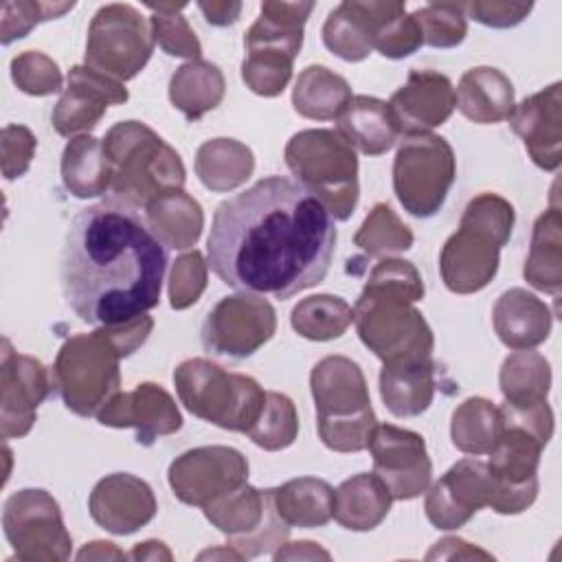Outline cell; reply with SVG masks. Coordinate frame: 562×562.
Instances as JSON below:
<instances>
[{
  "label": "cell",
  "instance_id": "obj_24",
  "mask_svg": "<svg viewBox=\"0 0 562 562\" xmlns=\"http://www.w3.org/2000/svg\"><path fill=\"white\" fill-rule=\"evenodd\" d=\"M562 83L555 81L544 90L527 97L509 114L512 130L522 138L531 160L544 169L555 171L562 162Z\"/></svg>",
  "mask_w": 562,
  "mask_h": 562
},
{
  "label": "cell",
  "instance_id": "obj_17",
  "mask_svg": "<svg viewBox=\"0 0 562 562\" xmlns=\"http://www.w3.org/2000/svg\"><path fill=\"white\" fill-rule=\"evenodd\" d=\"M373 472L384 481L393 501L424 494L432 479V463L419 432L393 424H378L369 439Z\"/></svg>",
  "mask_w": 562,
  "mask_h": 562
},
{
  "label": "cell",
  "instance_id": "obj_47",
  "mask_svg": "<svg viewBox=\"0 0 562 562\" xmlns=\"http://www.w3.org/2000/svg\"><path fill=\"white\" fill-rule=\"evenodd\" d=\"M424 44L432 48H452L465 40L468 20L463 2H430L413 11Z\"/></svg>",
  "mask_w": 562,
  "mask_h": 562
},
{
  "label": "cell",
  "instance_id": "obj_46",
  "mask_svg": "<svg viewBox=\"0 0 562 562\" xmlns=\"http://www.w3.org/2000/svg\"><path fill=\"white\" fill-rule=\"evenodd\" d=\"M294 57L279 50H246L241 61V81L259 97H277L292 79Z\"/></svg>",
  "mask_w": 562,
  "mask_h": 562
},
{
  "label": "cell",
  "instance_id": "obj_42",
  "mask_svg": "<svg viewBox=\"0 0 562 562\" xmlns=\"http://www.w3.org/2000/svg\"><path fill=\"white\" fill-rule=\"evenodd\" d=\"M422 44V29L415 15L406 13V4L384 0L373 26L371 46L389 59H404L417 53Z\"/></svg>",
  "mask_w": 562,
  "mask_h": 562
},
{
  "label": "cell",
  "instance_id": "obj_39",
  "mask_svg": "<svg viewBox=\"0 0 562 562\" xmlns=\"http://www.w3.org/2000/svg\"><path fill=\"white\" fill-rule=\"evenodd\" d=\"M503 432L501 408L485 397H468L450 419V439L457 450L481 457L490 454Z\"/></svg>",
  "mask_w": 562,
  "mask_h": 562
},
{
  "label": "cell",
  "instance_id": "obj_20",
  "mask_svg": "<svg viewBox=\"0 0 562 562\" xmlns=\"http://www.w3.org/2000/svg\"><path fill=\"white\" fill-rule=\"evenodd\" d=\"M127 90L121 81L77 64L68 70V83L53 110V127L61 136L90 132L105 116L108 105L127 101Z\"/></svg>",
  "mask_w": 562,
  "mask_h": 562
},
{
  "label": "cell",
  "instance_id": "obj_38",
  "mask_svg": "<svg viewBox=\"0 0 562 562\" xmlns=\"http://www.w3.org/2000/svg\"><path fill=\"white\" fill-rule=\"evenodd\" d=\"M498 384L509 406L542 404L551 389V364L538 351H514L501 364Z\"/></svg>",
  "mask_w": 562,
  "mask_h": 562
},
{
  "label": "cell",
  "instance_id": "obj_29",
  "mask_svg": "<svg viewBox=\"0 0 562 562\" xmlns=\"http://www.w3.org/2000/svg\"><path fill=\"white\" fill-rule=\"evenodd\" d=\"M314 11V2H261L259 18L246 31V50H279L296 59L303 46V26Z\"/></svg>",
  "mask_w": 562,
  "mask_h": 562
},
{
  "label": "cell",
  "instance_id": "obj_13",
  "mask_svg": "<svg viewBox=\"0 0 562 562\" xmlns=\"http://www.w3.org/2000/svg\"><path fill=\"white\" fill-rule=\"evenodd\" d=\"M4 536L22 562H64L72 538L64 525L57 501L40 487H24L4 501Z\"/></svg>",
  "mask_w": 562,
  "mask_h": 562
},
{
  "label": "cell",
  "instance_id": "obj_54",
  "mask_svg": "<svg viewBox=\"0 0 562 562\" xmlns=\"http://www.w3.org/2000/svg\"><path fill=\"white\" fill-rule=\"evenodd\" d=\"M272 558L279 562V560H329V551H325L323 547H318V542H312V540H299V542H283L274 553Z\"/></svg>",
  "mask_w": 562,
  "mask_h": 562
},
{
  "label": "cell",
  "instance_id": "obj_22",
  "mask_svg": "<svg viewBox=\"0 0 562 562\" xmlns=\"http://www.w3.org/2000/svg\"><path fill=\"white\" fill-rule=\"evenodd\" d=\"M88 509L92 520L105 531L130 536L151 522L158 503L147 481L130 472H114L92 487Z\"/></svg>",
  "mask_w": 562,
  "mask_h": 562
},
{
  "label": "cell",
  "instance_id": "obj_40",
  "mask_svg": "<svg viewBox=\"0 0 562 562\" xmlns=\"http://www.w3.org/2000/svg\"><path fill=\"white\" fill-rule=\"evenodd\" d=\"M323 42L345 61L367 59L373 50L367 0H345L331 9L323 24Z\"/></svg>",
  "mask_w": 562,
  "mask_h": 562
},
{
  "label": "cell",
  "instance_id": "obj_6",
  "mask_svg": "<svg viewBox=\"0 0 562 562\" xmlns=\"http://www.w3.org/2000/svg\"><path fill=\"white\" fill-rule=\"evenodd\" d=\"M310 389L321 441L334 452L367 450L378 417L360 364L347 356H325L312 367Z\"/></svg>",
  "mask_w": 562,
  "mask_h": 562
},
{
  "label": "cell",
  "instance_id": "obj_45",
  "mask_svg": "<svg viewBox=\"0 0 562 562\" xmlns=\"http://www.w3.org/2000/svg\"><path fill=\"white\" fill-rule=\"evenodd\" d=\"M151 11L149 26L154 42L171 57H184L189 61L200 59L202 44L195 37L193 29L180 13L184 9V2L180 4H147Z\"/></svg>",
  "mask_w": 562,
  "mask_h": 562
},
{
  "label": "cell",
  "instance_id": "obj_49",
  "mask_svg": "<svg viewBox=\"0 0 562 562\" xmlns=\"http://www.w3.org/2000/svg\"><path fill=\"white\" fill-rule=\"evenodd\" d=\"M75 7V2H2L0 9V42L7 46L13 40L26 37L40 22L61 18Z\"/></svg>",
  "mask_w": 562,
  "mask_h": 562
},
{
  "label": "cell",
  "instance_id": "obj_21",
  "mask_svg": "<svg viewBox=\"0 0 562 562\" xmlns=\"http://www.w3.org/2000/svg\"><path fill=\"white\" fill-rule=\"evenodd\" d=\"M101 426L134 428L136 441L151 446L162 435L182 428V415L176 400L156 382H140L130 393H116L99 413Z\"/></svg>",
  "mask_w": 562,
  "mask_h": 562
},
{
  "label": "cell",
  "instance_id": "obj_43",
  "mask_svg": "<svg viewBox=\"0 0 562 562\" xmlns=\"http://www.w3.org/2000/svg\"><path fill=\"white\" fill-rule=\"evenodd\" d=\"M413 231L384 202H378L369 211V215L353 235V244L362 248L369 257H389L404 252L413 246Z\"/></svg>",
  "mask_w": 562,
  "mask_h": 562
},
{
  "label": "cell",
  "instance_id": "obj_8",
  "mask_svg": "<svg viewBox=\"0 0 562 562\" xmlns=\"http://www.w3.org/2000/svg\"><path fill=\"white\" fill-rule=\"evenodd\" d=\"M173 384L184 408L224 430L246 432L259 419L266 391L244 373H231L206 358H189L173 371Z\"/></svg>",
  "mask_w": 562,
  "mask_h": 562
},
{
  "label": "cell",
  "instance_id": "obj_18",
  "mask_svg": "<svg viewBox=\"0 0 562 562\" xmlns=\"http://www.w3.org/2000/svg\"><path fill=\"white\" fill-rule=\"evenodd\" d=\"M53 380L37 358L18 353L11 342L2 340L0 358V435L15 439L29 435L35 424L40 404L50 395Z\"/></svg>",
  "mask_w": 562,
  "mask_h": 562
},
{
  "label": "cell",
  "instance_id": "obj_23",
  "mask_svg": "<svg viewBox=\"0 0 562 562\" xmlns=\"http://www.w3.org/2000/svg\"><path fill=\"white\" fill-rule=\"evenodd\" d=\"M386 105L400 134H430L432 127L450 119L457 108V94L446 75L413 68L406 83L393 92Z\"/></svg>",
  "mask_w": 562,
  "mask_h": 562
},
{
  "label": "cell",
  "instance_id": "obj_15",
  "mask_svg": "<svg viewBox=\"0 0 562 562\" xmlns=\"http://www.w3.org/2000/svg\"><path fill=\"white\" fill-rule=\"evenodd\" d=\"M277 331L274 307L252 294L241 292L220 299L209 310L200 338L209 353L226 358H248L263 347Z\"/></svg>",
  "mask_w": 562,
  "mask_h": 562
},
{
  "label": "cell",
  "instance_id": "obj_14",
  "mask_svg": "<svg viewBox=\"0 0 562 562\" xmlns=\"http://www.w3.org/2000/svg\"><path fill=\"white\" fill-rule=\"evenodd\" d=\"M544 443L527 428L503 419V432L490 452L492 498L496 514L514 516L533 505L538 496V463Z\"/></svg>",
  "mask_w": 562,
  "mask_h": 562
},
{
  "label": "cell",
  "instance_id": "obj_57",
  "mask_svg": "<svg viewBox=\"0 0 562 562\" xmlns=\"http://www.w3.org/2000/svg\"><path fill=\"white\" fill-rule=\"evenodd\" d=\"M127 558L132 560H171V551L167 549L165 542L160 540H145V542H138L130 553Z\"/></svg>",
  "mask_w": 562,
  "mask_h": 562
},
{
  "label": "cell",
  "instance_id": "obj_44",
  "mask_svg": "<svg viewBox=\"0 0 562 562\" xmlns=\"http://www.w3.org/2000/svg\"><path fill=\"white\" fill-rule=\"evenodd\" d=\"M299 435V413L294 402L277 391H266V404L255 422V426L248 430V437L252 443L268 452L283 450L294 443Z\"/></svg>",
  "mask_w": 562,
  "mask_h": 562
},
{
  "label": "cell",
  "instance_id": "obj_19",
  "mask_svg": "<svg viewBox=\"0 0 562 562\" xmlns=\"http://www.w3.org/2000/svg\"><path fill=\"white\" fill-rule=\"evenodd\" d=\"M492 476L485 461L468 457L457 461L428 490L424 501L426 518L432 527L452 531L463 527L479 509L490 507Z\"/></svg>",
  "mask_w": 562,
  "mask_h": 562
},
{
  "label": "cell",
  "instance_id": "obj_3",
  "mask_svg": "<svg viewBox=\"0 0 562 562\" xmlns=\"http://www.w3.org/2000/svg\"><path fill=\"white\" fill-rule=\"evenodd\" d=\"M424 299V279L406 261H378L353 305V323L362 345L382 362L413 356H432L435 336L415 307Z\"/></svg>",
  "mask_w": 562,
  "mask_h": 562
},
{
  "label": "cell",
  "instance_id": "obj_9",
  "mask_svg": "<svg viewBox=\"0 0 562 562\" xmlns=\"http://www.w3.org/2000/svg\"><path fill=\"white\" fill-rule=\"evenodd\" d=\"M121 353L105 327L70 336L50 369L53 391L79 417L97 413L121 391Z\"/></svg>",
  "mask_w": 562,
  "mask_h": 562
},
{
  "label": "cell",
  "instance_id": "obj_36",
  "mask_svg": "<svg viewBox=\"0 0 562 562\" xmlns=\"http://www.w3.org/2000/svg\"><path fill=\"white\" fill-rule=\"evenodd\" d=\"M252 171L255 156L250 147L235 138H211L198 147L195 173L200 182L215 193L241 187Z\"/></svg>",
  "mask_w": 562,
  "mask_h": 562
},
{
  "label": "cell",
  "instance_id": "obj_5",
  "mask_svg": "<svg viewBox=\"0 0 562 562\" xmlns=\"http://www.w3.org/2000/svg\"><path fill=\"white\" fill-rule=\"evenodd\" d=\"M514 220V206L498 193H481L465 204L459 231L446 239L439 255L441 281L450 292L474 294L496 277Z\"/></svg>",
  "mask_w": 562,
  "mask_h": 562
},
{
  "label": "cell",
  "instance_id": "obj_50",
  "mask_svg": "<svg viewBox=\"0 0 562 562\" xmlns=\"http://www.w3.org/2000/svg\"><path fill=\"white\" fill-rule=\"evenodd\" d=\"M209 261H204L200 250L180 255L169 274V303L173 310H187L202 296L206 288Z\"/></svg>",
  "mask_w": 562,
  "mask_h": 562
},
{
  "label": "cell",
  "instance_id": "obj_7",
  "mask_svg": "<svg viewBox=\"0 0 562 562\" xmlns=\"http://www.w3.org/2000/svg\"><path fill=\"white\" fill-rule=\"evenodd\" d=\"M294 180L316 195L334 220H349L358 206V156L336 130H303L285 145Z\"/></svg>",
  "mask_w": 562,
  "mask_h": 562
},
{
  "label": "cell",
  "instance_id": "obj_35",
  "mask_svg": "<svg viewBox=\"0 0 562 562\" xmlns=\"http://www.w3.org/2000/svg\"><path fill=\"white\" fill-rule=\"evenodd\" d=\"M145 217L162 244L176 250L195 246L204 228V213L200 202L182 189L156 198L145 209Z\"/></svg>",
  "mask_w": 562,
  "mask_h": 562
},
{
  "label": "cell",
  "instance_id": "obj_52",
  "mask_svg": "<svg viewBox=\"0 0 562 562\" xmlns=\"http://www.w3.org/2000/svg\"><path fill=\"white\" fill-rule=\"evenodd\" d=\"M533 4L525 2H505V0H474L463 2L465 18L476 20L479 24L492 26V29H509L520 24L529 13Z\"/></svg>",
  "mask_w": 562,
  "mask_h": 562
},
{
  "label": "cell",
  "instance_id": "obj_41",
  "mask_svg": "<svg viewBox=\"0 0 562 562\" xmlns=\"http://www.w3.org/2000/svg\"><path fill=\"white\" fill-rule=\"evenodd\" d=\"M292 329L316 342L340 338L353 323V307L334 294H314L292 307Z\"/></svg>",
  "mask_w": 562,
  "mask_h": 562
},
{
  "label": "cell",
  "instance_id": "obj_4",
  "mask_svg": "<svg viewBox=\"0 0 562 562\" xmlns=\"http://www.w3.org/2000/svg\"><path fill=\"white\" fill-rule=\"evenodd\" d=\"M101 143L112 165L110 198L145 211L156 198L184 187L187 171L180 154L149 125L121 121Z\"/></svg>",
  "mask_w": 562,
  "mask_h": 562
},
{
  "label": "cell",
  "instance_id": "obj_30",
  "mask_svg": "<svg viewBox=\"0 0 562 562\" xmlns=\"http://www.w3.org/2000/svg\"><path fill=\"white\" fill-rule=\"evenodd\" d=\"M393 496L373 472H360L342 481L334 492V520L349 531H371L389 514Z\"/></svg>",
  "mask_w": 562,
  "mask_h": 562
},
{
  "label": "cell",
  "instance_id": "obj_34",
  "mask_svg": "<svg viewBox=\"0 0 562 562\" xmlns=\"http://www.w3.org/2000/svg\"><path fill=\"white\" fill-rule=\"evenodd\" d=\"M61 182L75 198H97L112 187V165L103 143L90 134L68 140L61 154Z\"/></svg>",
  "mask_w": 562,
  "mask_h": 562
},
{
  "label": "cell",
  "instance_id": "obj_31",
  "mask_svg": "<svg viewBox=\"0 0 562 562\" xmlns=\"http://www.w3.org/2000/svg\"><path fill=\"white\" fill-rule=\"evenodd\" d=\"M525 281L551 296L562 288V213L555 195L551 206L538 215L531 233L529 255L522 268Z\"/></svg>",
  "mask_w": 562,
  "mask_h": 562
},
{
  "label": "cell",
  "instance_id": "obj_11",
  "mask_svg": "<svg viewBox=\"0 0 562 562\" xmlns=\"http://www.w3.org/2000/svg\"><path fill=\"white\" fill-rule=\"evenodd\" d=\"M154 44L151 26L138 9L123 2L103 4L88 26L86 66L123 83L147 66Z\"/></svg>",
  "mask_w": 562,
  "mask_h": 562
},
{
  "label": "cell",
  "instance_id": "obj_25",
  "mask_svg": "<svg viewBox=\"0 0 562 562\" xmlns=\"http://www.w3.org/2000/svg\"><path fill=\"white\" fill-rule=\"evenodd\" d=\"M494 331L501 342L514 351L542 345L553 327L549 305L525 288L505 290L492 307Z\"/></svg>",
  "mask_w": 562,
  "mask_h": 562
},
{
  "label": "cell",
  "instance_id": "obj_16",
  "mask_svg": "<svg viewBox=\"0 0 562 562\" xmlns=\"http://www.w3.org/2000/svg\"><path fill=\"white\" fill-rule=\"evenodd\" d=\"M167 479L180 503L206 507L222 494L248 483V461L231 446H200L176 457Z\"/></svg>",
  "mask_w": 562,
  "mask_h": 562
},
{
  "label": "cell",
  "instance_id": "obj_2",
  "mask_svg": "<svg viewBox=\"0 0 562 562\" xmlns=\"http://www.w3.org/2000/svg\"><path fill=\"white\" fill-rule=\"evenodd\" d=\"M167 263V246L145 213L108 198L68 224L59 261L64 299L88 325H123L158 305Z\"/></svg>",
  "mask_w": 562,
  "mask_h": 562
},
{
  "label": "cell",
  "instance_id": "obj_12",
  "mask_svg": "<svg viewBox=\"0 0 562 562\" xmlns=\"http://www.w3.org/2000/svg\"><path fill=\"white\" fill-rule=\"evenodd\" d=\"M202 512L244 558L274 553L292 529L277 514L272 490H257L248 483L222 494Z\"/></svg>",
  "mask_w": 562,
  "mask_h": 562
},
{
  "label": "cell",
  "instance_id": "obj_37",
  "mask_svg": "<svg viewBox=\"0 0 562 562\" xmlns=\"http://www.w3.org/2000/svg\"><path fill=\"white\" fill-rule=\"evenodd\" d=\"M349 101H351L349 81L321 64H312L303 68L292 88L294 110L301 116L312 121L338 119Z\"/></svg>",
  "mask_w": 562,
  "mask_h": 562
},
{
  "label": "cell",
  "instance_id": "obj_1",
  "mask_svg": "<svg viewBox=\"0 0 562 562\" xmlns=\"http://www.w3.org/2000/svg\"><path fill=\"white\" fill-rule=\"evenodd\" d=\"M334 250V217L285 176L261 178L220 202L206 239V261L222 283L274 299L318 285Z\"/></svg>",
  "mask_w": 562,
  "mask_h": 562
},
{
  "label": "cell",
  "instance_id": "obj_51",
  "mask_svg": "<svg viewBox=\"0 0 562 562\" xmlns=\"http://www.w3.org/2000/svg\"><path fill=\"white\" fill-rule=\"evenodd\" d=\"M2 176L4 180H15L29 171V165L37 149L35 134L24 125H4L2 130Z\"/></svg>",
  "mask_w": 562,
  "mask_h": 562
},
{
  "label": "cell",
  "instance_id": "obj_10",
  "mask_svg": "<svg viewBox=\"0 0 562 562\" xmlns=\"http://www.w3.org/2000/svg\"><path fill=\"white\" fill-rule=\"evenodd\" d=\"M457 178V158L439 134L404 136L393 160V191L413 217H432Z\"/></svg>",
  "mask_w": 562,
  "mask_h": 562
},
{
  "label": "cell",
  "instance_id": "obj_26",
  "mask_svg": "<svg viewBox=\"0 0 562 562\" xmlns=\"http://www.w3.org/2000/svg\"><path fill=\"white\" fill-rule=\"evenodd\" d=\"M380 397L395 417H417L435 397L432 356H413L384 362L380 371Z\"/></svg>",
  "mask_w": 562,
  "mask_h": 562
},
{
  "label": "cell",
  "instance_id": "obj_48",
  "mask_svg": "<svg viewBox=\"0 0 562 562\" xmlns=\"http://www.w3.org/2000/svg\"><path fill=\"white\" fill-rule=\"evenodd\" d=\"M11 79L24 94L31 97H48L61 90L64 77L46 53L42 50H24L11 59Z\"/></svg>",
  "mask_w": 562,
  "mask_h": 562
},
{
  "label": "cell",
  "instance_id": "obj_28",
  "mask_svg": "<svg viewBox=\"0 0 562 562\" xmlns=\"http://www.w3.org/2000/svg\"><path fill=\"white\" fill-rule=\"evenodd\" d=\"M336 132L353 149L367 156L386 154L400 136V130L391 116L386 101L369 94L351 97V101L338 116Z\"/></svg>",
  "mask_w": 562,
  "mask_h": 562
},
{
  "label": "cell",
  "instance_id": "obj_32",
  "mask_svg": "<svg viewBox=\"0 0 562 562\" xmlns=\"http://www.w3.org/2000/svg\"><path fill=\"white\" fill-rule=\"evenodd\" d=\"M334 487L316 476H299L272 487L274 509L288 527H323L334 518Z\"/></svg>",
  "mask_w": 562,
  "mask_h": 562
},
{
  "label": "cell",
  "instance_id": "obj_53",
  "mask_svg": "<svg viewBox=\"0 0 562 562\" xmlns=\"http://www.w3.org/2000/svg\"><path fill=\"white\" fill-rule=\"evenodd\" d=\"M452 560V558H483V560H492V553L472 547L470 542L461 540V538H441L439 542L432 544V549L426 553V560Z\"/></svg>",
  "mask_w": 562,
  "mask_h": 562
},
{
  "label": "cell",
  "instance_id": "obj_27",
  "mask_svg": "<svg viewBox=\"0 0 562 562\" xmlns=\"http://www.w3.org/2000/svg\"><path fill=\"white\" fill-rule=\"evenodd\" d=\"M459 112L481 125L507 121L514 112V83L492 66H476L461 75L457 88Z\"/></svg>",
  "mask_w": 562,
  "mask_h": 562
},
{
  "label": "cell",
  "instance_id": "obj_33",
  "mask_svg": "<svg viewBox=\"0 0 562 562\" xmlns=\"http://www.w3.org/2000/svg\"><path fill=\"white\" fill-rule=\"evenodd\" d=\"M226 92V81L220 66L206 59L182 64L169 79V101L189 121L202 119L215 110Z\"/></svg>",
  "mask_w": 562,
  "mask_h": 562
},
{
  "label": "cell",
  "instance_id": "obj_56",
  "mask_svg": "<svg viewBox=\"0 0 562 562\" xmlns=\"http://www.w3.org/2000/svg\"><path fill=\"white\" fill-rule=\"evenodd\" d=\"M125 558L127 553H123L114 542H105V540L88 542L77 553V560H125Z\"/></svg>",
  "mask_w": 562,
  "mask_h": 562
},
{
  "label": "cell",
  "instance_id": "obj_55",
  "mask_svg": "<svg viewBox=\"0 0 562 562\" xmlns=\"http://www.w3.org/2000/svg\"><path fill=\"white\" fill-rule=\"evenodd\" d=\"M198 9L202 11L204 20L213 26H228L239 20L241 13V2H200Z\"/></svg>",
  "mask_w": 562,
  "mask_h": 562
}]
</instances>
